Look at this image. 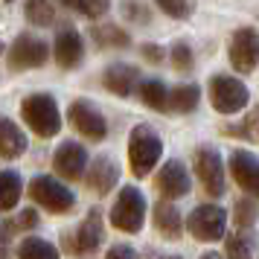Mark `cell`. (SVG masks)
Masks as SVG:
<instances>
[{
    "label": "cell",
    "instance_id": "6da1fadb",
    "mask_svg": "<svg viewBox=\"0 0 259 259\" xmlns=\"http://www.w3.org/2000/svg\"><path fill=\"white\" fill-rule=\"evenodd\" d=\"M163 154V143L152 125H134L128 137V163L134 178H146Z\"/></svg>",
    "mask_w": 259,
    "mask_h": 259
},
{
    "label": "cell",
    "instance_id": "7a4b0ae2",
    "mask_svg": "<svg viewBox=\"0 0 259 259\" xmlns=\"http://www.w3.org/2000/svg\"><path fill=\"white\" fill-rule=\"evenodd\" d=\"M21 117L38 137H53L61 131L59 105L50 94H32L21 102Z\"/></svg>",
    "mask_w": 259,
    "mask_h": 259
},
{
    "label": "cell",
    "instance_id": "3957f363",
    "mask_svg": "<svg viewBox=\"0 0 259 259\" xmlns=\"http://www.w3.org/2000/svg\"><path fill=\"white\" fill-rule=\"evenodd\" d=\"M143 219H146V198L140 195V189L122 187L117 204L111 210V224L122 233H137L143 227Z\"/></svg>",
    "mask_w": 259,
    "mask_h": 259
},
{
    "label": "cell",
    "instance_id": "277c9868",
    "mask_svg": "<svg viewBox=\"0 0 259 259\" xmlns=\"http://www.w3.org/2000/svg\"><path fill=\"white\" fill-rule=\"evenodd\" d=\"M29 198L35 201V204H41L44 210L59 212V215L70 212L73 204H76L70 189L64 187V184H59L56 178H50V175H38L35 181L29 184Z\"/></svg>",
    "mask_w": 259,
    "mask_h": 259
},
{
    "label": "cell",
    "instance_id": "5b68a950",
    "mask_svg": "<svg viewBox=\"0 0 259 259\" xmlns=\"http://www.w3.org/2000/svg\"><path fill=\"white\" fill-rule=\"evenodd\" d=\"M210 102L219 114H236V111H242L247 105V88L236 76H212Z\"/></svg>",
    "mask_w": 259,
    "mask_h": 259
},
{
    "label": "cell",
    "instance_id": "8992f818",
    "mask_svg": "<svg viewBox=\"0 0 259 259\" xmlns=\"http://www.w3.org/2000/svg\"><path fill=\"white\" fill-rule=\"evenodd\" d=\"M189 233L195 236L198 242H215L224 236V227H227V212L215 204H201L189 212Z\"/></svg>",
    "mask_w": 259,
    "mask_h": 259
},
{
    "label": "cell",
    "instance_id": "52a82bcc",
    "mask_svg": "<svg viewBox=\"0 0 259 259\" xmlns=\"http://www.w3.org/2000/svg\"><path fill=\"white\" fill-rule=\"evenodd\" d=\"M67 117H70V125L82 137H88V140H102L108 134V125H105V117L99 114V108L91 105L88 99H76L70 105V111H67Z\"/></svg>",
    "mask_w": 259,
    "mask_h": 259
},
{
    "label": "cell",
    "instance_id": "ba28073f",
    "mask_svg": "<svg viewBox=\"0 0 259 259\" xmlns=\"http://www.w3.org/2000/svg\"><path fill=\"white\" fill-rule=\"evenodd\" d=\"M99 242H102V215H99V210H91L88 219L67 233V247L76 256H91V253H96Z\"/></svg>",
    "mask_w": 259,
    "mask_h": 259
},
{
    "label": "cell",
    "instance_id": "9c48e42d",
    "mask_svg": "<svg viewBox=\"0 0 259 259\" xmlns=\"http://www.w3.org/2000/svg\"><path fill=\"white\" fill-rule=\"evenodd\" d=\"M50 59V44H44L35 35H18L15 44L9 47V64L15 70H26V67H41Z\"/></svg>",
    "mask_w": 259,
    "mask_h": 259
},
{
    "label": "cell",
    "instance_id": "30bf717a",
    "mask_svg": "<svg viewBox=\"0 0 259 259\" xmlns=\"http://www.w3.org/2000/svg\"><path fill=\"white\" fill-rule=\"evenodd\" d=\"M195 172H198V181L207 189V195H222L224 192V166L215 149L204 146L195 152Z\"/></svg>",
    "mask_w": 259,
    "mask_h": 259
},
{
    "label": "cell",
    "instance_id": "8fae6325",
    "mask_svg": "<svg viewBox=\"0 0 259 259\" xmlns=\"http://www.w3.org/2000/svg\"><path fill=\"white\" fill-rule=\"evenodd\" d=\"M256 32L245 26V29H236L230 38V64L239 73H253L256 70Z\"/></svg>",
    "mask_w": 259,
    "mask_h": 259
},
{
    "label": "cell",
    "instance_id": "7c38bea8",
    "mask_svg": "<svg viewBox=\"0 0 259 259\" xmlns=\"http://www.w3.org/2000/svg\"><path fill=\"white\" fill-rule=\"evenodd\" d=\"M84 163H88V152L79 143H61L56 157H53L56 172L61 178H67V181H79L84 175Z\"/></svg>",
    "mask_w": 259,
    "mask_h": 259
},
{
    "label": "cell",
    "instance_id": "4fadbf2b",
    "mask_svg": "<svg viewBox=\"0 0 259 259\" xmlns=\"http://www.w3.org/2000/svg\"><path fill=\"white\" fill-rule=\"evenodd\" d=\"M154 187L160 189V195H166V198H181V195H187V192H189V175H187V169L178 163V160H169V163L157 172V178H154Z\"/></svg>",
    "mask_w": 259,
    "mask_h": 259
},
{
    "label": "cell",
    "instance_id": "5bb4252c",
    "mask_svg": "<svg viewBox=\"0 0 259 259\" xmlns=\"http://www.w3.org/2000/svg\"><path fill=\"white\" fill-rule=\"evenodd\" d=\"M53 56L61 67H76L84 59V47H82V35L76 29H61L56 44H53Z\"/></svg>",
    "mask_w": 259,
    "mask_h": 259
},
{
    "label": "cell",
    "instance_id": "9a60e30c",
    "mask_svg": "<svg viewBox=\"0 0 259 259\" xmlns=\"http://www.w3.org/2000/svg\"><path fill=\"white\" fill-rule=\"evenodd\" d=\"M230 172L239 181V187L247 192H256L259 189V163L253 152H233L230 154Z\"/></svg>",
    "mask_w": 259,
    "mask_h": 259
},
{
    "label": "cell",
    "instance_id": "2e32d148",
    "mask_svg": "<svg viewBox=\"0 0 259 259\" xmlns=\"http://www.w3.org/2000/svg\"><path fill=\"white\" fill-rule=\"evenodd\" d=\"M117 178H119V169H117V163H114V157L102 154V157H96L94 163H91L88 187H91V192H96V195H105V192H111V187L117 184Z\"/></svg>",
    "mask_w": 259,
    "mask_h": 259
},
{
    "label": "cell",
    "instance_id": "e0dca14e",
    "mask_svg": "<svg viewBox=\"0 0 259 259\" xmlns=\"http://www.w3.org/2000/svg\"><path fill=\"white\" fill-rule=\"evenodd\" d=\"M137 82H140V76H137V70H134L131 64H111V67L102 73V84L117 96H128Z\"/></svg>",
    "mask_w": 259,
    "mask_h": 259
},
{
    "label": "cell",
    "instance_id": "ac0fdd59",
    "mask_svg": "<svg viewBox=\"0 0 259 259\" xmlns=\"http://www.w3.org/2000/svg\"><path fill=\"white\" fill-rule=\"evenodd\" d=\"M24 149H26L24 131L18 128L12 119L0 117V157L12 160V157H18V154H24Z\"/></svg>",
    "mask_w": 259,
    "mask_h": 259
},
{
    "label": "cell",
    "instance_id": "d6986e66",
    "mask_svg": "<svg viewBox=\"0 0 259 259\" xmlns=\"http://www.w3.org/2000/svg\"><path fill=\"white\" fill-rule=\"evenodd\" d=\"M198 99H201V91L195 84H178L172 91H166V108H172L178 114H189L198 108Z\"/></svg>",
    "mask_w": 259,
    "mask_h": 259
},
{
    "label": "cell",
    "instance_id": "ffe728a7",
    "mask_svg": "<svg viewBox=\"0 0 259 259\" xmlns=\"http://www.w3.org/2000/svg\"><path fill=\"white\" fill-rule=\"evenodd\" d=\"M154 227L157 233H163L166 239H178L181 236V212L172 207V204H157L154 207Z\"/></svg>",
    "mask_w": 259,
    "mask_h": 259
},
{
    "label": "cell",
    "instance_id": "44dd1931",
    "mask_svg": "<svg viewBox=\"0 0 259 259\" xmlns=\"http://www.w3.org/2000/svg\"><path fill=\"white\" fill-rule=\"evenodd\" d=\"M21 195H24L21 175L3 169V172H0V210H12L15 204L21 201Z\"/></svg>",
    "mask_w": 259,
    "mask_h": 259
},
{
    "label": "cell",
    "instance_id": "7402d4cb",
    "mask_svg": "<svg viewBox=\"0 0 259 259\" xmlns=\"http://www.w3.org/2000/svg\"><path fill=\"white\" fill-rule=\"evenodd\" d=\"M18 259H61V256L50 242L38 239V236H29V239H24L21 247H18Z\"/></svg>",
    "mask_w": 259,
    "mask_h": 259
},
{
    "label": "cell",
    "instance_id": "603a6c76",
    "mask_svg": "<svg viewBox=\"0 0 259 259\" xmlns=\"http://www.w3.org/2000/svg\"><path fill=\"white\" fill-rule=\"evenodd\" d=\"M91 35L99 41V47H108V50H117V47H125L128 44V35L114 24H105V26H94Z\"/></svg>",
    "mask_w": 259,
    "mask_h": 259
},
{
    "label": "cell",
    "instance_id": "cb8c5ba5",
    "mask_svg": "<svg viewBox=\"0 0 259 259\" xmlns=\"http://www.w3.org/2000/svg\"><path fill=\"white\" fill-rule=\"evenodd\" d=\"M26 18H29V24L35 26H50L56 21V9H53V3H44V0H29L24 6Z\"/></svg>",
    "mask_w": 259,
    "mask_h": 259
},
{
    "label": "cell",
    "instance_id": "d4e9b609",
    "mask_svg": "<svg viewBox=\"0 0 259 259\" xmlns=\"http://www.w3.org/2000/svg\"><path fill=\"white\" fill-rule=\"evenodd\" d=\"M140 99H143V105L154 108V111H166V88L160 82H143Z\"/></svg>",
    "mask_w": 259,
    "mask_h": 259
},
{
    "label": "cell",
    "instance_id": "484cf974",
    "mask_svg": "<svg viewBox=\"0 0 259 259\" xmlns=\"http://www.w3.org/2000/svg\"><path fill=\"white\" fill-rule=\"evenodd\" d=\"M233 219H236V227H239V233H242V230H247V227L253 224V219H256V204H253V198L239 201V204H236Z\"/></svg>",
    "mask_w": 259,
    "mask_h": 259
},
{
    "label": "cell",
    "instance_id": "4316f807",
    "mask_svg": "<svg viewBox=\"0 0 259 259\" xmlns=\"http://www.w3.org/2000/svg\"><path fill=\"white\" fill-rule=\"evenodd\" d=\"M227 259H253L250 256V242H247L245 233L236 230V233L227 239Z\"/></svg>",
    "mask_w": 259,
    "mask_h": 259
},
{
    "label": "cell",
    "instance_id": "83f0119b",
    "mask_svg": "<svg viewBox=\"0 0 259 259\" xmlns=\"http://www.w3.org/2000/svg\"><path fill=\"white\" fill-rule=\"evenodd\" d=\"M67 6H70V9H76L79 15H88V18H99V15H105L108 9H111L105 0H96V3H82V0H70Z\"/></svg>",
    "mask_w": 259,
    "mask_h": 259
},
{
    "label": "cell",
    "instance_id": "f1b7e54d",
    "mask_svg": "<svg viewBox=\"0 0 259 259\" xmlns=\"http://www.w3.org/2000/svg\"><path fill=\"white\" fill-rule=\"evenodd\" d=\"M157 9L172 18H189L192 15V3H178V0H157Z\"/></svg>",
    "mask_w": 259,
    "mask_h": 259
},
{
    "label": "cell",
    "instance_id": "f546056e",
    "mask_svg": "<svg viewBox=\"0 0 259 259\" xmlns=\"http://www.w3.org/2000/svg\"><path fill=\"white\" fill-rule=\"evenodd\" d=\"M172 64H175L181 73H187L189 67H192V53H189L187 44H175V47H172Z\"/></svg>",
    "mask_w": 259,
    "mask_h": 259
},
{
    "label": "cell",
    "instance_id": "4dcf8cb0",
    "mask_svg": "<svg viewBox=\"0 0 259 259\" xmlns=\"http://www.w3.org/2000/svg\"><path fill=\"white\" fill-rule=\"evenodd\" d=\"M105 259H137V253H134V247H128V245H114L108 250Z\"/></svg>",
    "mask_w": 259,
    "mask_h": 259
},
{
    "label": "cell",
    "instance_id": "1f68e13d",
    "mask_svg": "<svg viewBox=\"0 0 259 259\" xmlns=\"http://www.w3.org/2000/svg\"><path fill=\"white\" fill-rule=\"evenodd\" d=\"M143 59L152 61V64H160L163 61V50L157 47V44H143Z\"/></svg>",
    "mask_w": 259,
    "mask_h": 259
},
{
    "label": "cell",
    "instance_id": "d6a6232c",
    "mask_svg": "<svg viewBox=\"0 0 259 259\" xmlns=\"http://www.w3.org/2000/svg\"><path fill=\"white\" fill-rule=\"evenodd\" d=\"M9 239H12L9 227H6V224H0V259H6V253H9Z\"/></svg>",
    "mask_w": 259,
    "mask_h": 259
},
{
    "label": "cell",
    "instance_id": "836d02e7",
    "mask_svg": "<svg viewBox=\"0 0 259 259\" xmlns=\"http://www.w3.org/2000/svg\"><path fill=\"white\" fill-rule=\"evenodd\" d=\"M15 224H18V227H35V224H38V215H35L32 210H24V212H21V219H18Z\"/></svg>",
    "mask_w": 259,
    "mask_h": 259
},
{
    "label": "cell",
    "instance_id": "e575fe53",
    "mask_svg": "<svg viewBox=\"0 0 259 259\" xmlns=\"http://www.w3.org/2000/svg\"><path fill=\"white\" fill-rule=\"evenodd\" d=\"M125 12L134 15V18H140V21H149V9H140V6H125Z\"/></svg>",
    "mask_w": 259,
    "mask_h": 259
},
{
    "label": "cell",
    "instance_id": "d590c367",
    "mask_svg": "<svg viewBox=\"0 0 259 259\" xmlns=\"http://www.w3.org/2000/svg\"><path fill=\"white\" fill-rule=\"evenodd\" d=\"M201 259H222V256H219V253H204Z\"/></svg>",
    "mask_w": 259,
    "mask_h": 259
},
{
    "label": "cell",
    "instance_id": "8d00e7d4",
    "mask_svg": "<svg viewBox=\"0 0 259 259\" xmlns=\"http://www.w3.org/2000/svg\"><path fill=\"white\" fill-rule=\"evenodd\" d=\"M163 259H181V256H163Z\"/></svg>",
    "mask_w": 259,
    "mask_h": 259
},
{
    "label": "cell",
    "instance_id": "74e56055",
    "mask_svg": "<svg viewBox=\"0 0 259 259\" xmlns=\"http://www.w3.org/2000/svg\"><path fill=\"white\" fill-rule=\"evenodd\" d=\"M0 53H3V47H0Z\"/></svg>",
    "mask_w": 259,
    "mask_h": 259
}]
</instances>
